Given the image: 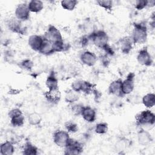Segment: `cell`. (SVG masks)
I'll return each instance as SVG.
<instances>
[{
  "label": "cell",
  "mask_w": 155,
  "mask_h": 155,
  "mask_svg": "<svg viewBox=\"0 0 155 155\" xmlns=\"http://www.w3.org/2000/svg\"><path fill=\"white\" fill-rule=\"evenodd\" d=\"M131 38L133 44H141L147 41L148 33L146 24L143 22L134 24Z\"/></svg>",
  "instance_id": "cell-1"
},
{
  "label": "cell",
  "mask_w": 155,
  "mask_h": 155,
  "mask_svg": "<svg viewBox=\"0 0 155 155\" xmlns=\"http://www.w3.org/2000/svg\"><path fill=\"white\" fill-rule=\"evenodd\" d=\"M88 35L90 39L93 44L99 48L102 49L104 47L108 44V36L107 33L104 30H95Z\"/></svg>",
  "instance_id": "cell-2"
},
{
  "label": "cell",
  "mask_w": 155,
  "mask_h": 155,
  "mask_svg": "<svg viewBox=\"0 0 155 155\" xmlns=\"http://www.w3.org/2000/svg\"><path fill=\"white\" fill-rule=\"evenodd\" d=\"M135 119L139 126L153 125L155 123V115L149 110H143L135 116Z\"/></svg>",
  "instance_id": "cell-3"
},
{
  "label": "cell",
  "mask_w": 155,
  "mask_h": 155,
  "mask_svg": "<svg viewBox=\"0 0 155 155\" xmlns=\"http://www.w3.org/2000/svg\"><path fill=\"white\" fill-rule=\"evenodd\" d=\"M43 36L53 44L64 41L60 31L54 25H50Z\"/></svg>",
  "instance_id": "cell-4"
},
{
  "label": "cell",
  "mask_w": 155,
  "mask_h": 155,
  "mask_svg": "<svg viewBox=\"0 0 155 155\" xmlns=\"http://www.w3.org/2000/svg\"><path fill=\"white\" fill-rule=\"evenodd\" d=\"M64 148V153L65 154H79L83 151L82 143L77 140L71 138H70Z\"/></svg>",
  "instance_id": "cell-5"
},
{
  "label": "cell",
  "mask_w": 155,
  "mask_h": 155,
  "mask_svg": "<svg viewBox=\"0 0 155 155\" xmlns=\"http://www.w3.org/2000/svg\"><path fill=\"white\" fill-rule=\"evenodd\" d=\"M69 133L64 130H56L53 134L54 143L58 147H65L70 139Z\"/></svg>",
  "instance_id": "cell-6"
},
{
  "label": "cell",
  "mask_w": 155,
  "mask_h": 155,
  "mask_svg": "<svg viewBox=\"0 0 155 155\" xmlns=\"http://www.w3.org/2000/svg\"><path fill=\"white\" fill-rule=\"evenodd\" d=\"M137 61L139 64L146 67L151 66L153 64V58L148 50L147 47H145L139 51L137 55Z\"/></svg>",
  "instance_id": "cell-7"
},
{
  "label": "cell",
  "mask_w": 155,
  "mask_h": 155,
  "mask_svg": "<svg viewBox=\"0 0 155 155\" xmlns=\"http://www.w3.org/2000/svg\"><path fill=\"white\" fill-rule=\"evenodd\" d=\"M134 73L130 72L127 76L126 79L122 81V93L124 96L128 95L133 91L134 88Z\"/></svg>",
  "instance_id": "cell-8"
},
{
  "label": "cell",
  "mask_w": 155,
  "mask_h": 155,
  "mask_svg": "<svg viewBox=\"0 0 155 155\" xmlns=\"http://www.w3.org/2000/svg\"><path fill=\"white\" fill-rule=\"evenodd\" d=\"M30 10L28 4L21 3L18 5L15 10V17L21 21H27L30 18Z\"/></svg>",
  "instance_id": "cell-9"
},
{
  "label": "cell",
  "mask_w": 155,
  "mask_h": 155,
  "mask_svg": "<svg viewBox=\"0 0 155 155\" xmlns=\"http://www.w3.org/2000/svg\"><path fill=\"white\" fill-rule=\"evenodd\" d=\"M80 59L83 64L88 67H93L96 64L97 58L94 53L85 50L81 54Z\"/></svg>",
  "instance_id": "cell-10"
},
{
  "label": "cell",
  "mask_w": 155,
  "mask_h": 155,
  "mask_svg": "<svg viewBox=\"0 0 155 155\" xmlns=\"http://www.w3.org/2000/svg\"><path fill=\"white\" fill-rule=\"evenodd\" d=\"M21 21L15 18H10L7 22V26L8 28L12 32L24 35L25 33V30L21 25Z\"/></svg>",
  "instance_id": "cell-11"
},
{
  "label": "cell",
  "mask_w": 155,
  "mask_h": 155,
  "mask_svg": "<svg viewBox=\"0 0 155 155\" xmlns=\"http://www.w3.org/2000/svg\"><path fill=\"white\" fill-rule=\"evenodd\" d=\"M44 41L43 36L37 35H31L28 39V44L30 47L35 51H39Z\"/></svg>",
  "instance_id": "cell-12"
},
{
  "label": "cell",
  "mask_w": 155,
  "mask_h": 155,
  "mask_svg": "<svg viewBox=\"0 0 155 155\" xmlns=\"http://www.w3.org/2000/svg\"><path fill=\"white\" fill-rule=\"evenodd\" d=\"M45 99L51 104H57L61 100V94L58 88L48 90L44 93Z\"/></svg>",
  "instance_id": "cell-13"
},
{
  "label": "cell",
  "mask_w": 155,
  "mask_h": 155,
  "mask_svg": "<svg viewBox=\"0 0 155 155\" xmlns=\"http://www.w3.org/2000/svg\"><path fill=\"white\" fill-rule=\"evenodd\" d=\"M137 140L140 145L147 146L153 141L151 134L143 128H140L137 132Z\"/></svg>",
  "instance_id": "cell-14"
},
{
  "label": "cell",
  "mask_w": 155,
  "mask_h": 155,
  "mask_svg": "<svg viewBox=\"0 0 155 155\" xmlns=\"http://www.w3.org/2000/svg\"><path fill=\"white\" fill-rule=\"evenodd\" d=\"M81 116L86 122L89 123L93 122L96 119V111L90 106H84Z\"/></svg>",
  "instance_id": "cell-15"
},
{
  "label": "cell",
  "mask_w": 155,
  "mask_h": 155,
  "mask_svg": "<svg viewBox=\"0 0 155 155\" xmlns=\"http://www.w3.org/2000/svg\"><path fill=\"white\" fill-rule=\"evenodd\" d=\"M122 80L120 79L111 82L108 87L109 93L118 97H123L124 95L122 93Z\"/></svg>",
  "instance_id": "cell-16"
},
{
  "label": "cell",
  "mask_w": 155,
  "mask_h": 155,
  "mask_svg": "<svg viewBox=\"0 0 155 155\" xmlns=\"http://www.w3.org/2000/svg\"><path fill=\"white\" fill-rule=\"evenodd\" d=\"M121 51L124 54H128L133 48V41L130 36H125L119 41Z\"/></svg>",
  "instance_id": "cell-17"
},
{
  "label": "cell",
  "mask_w": 155,
  "mask_h": 155,
  "mask_svg": "<svg viewBox=\"0 0 155 155\" xmlns=\"http://www.w3.org/2000/svg\"><path fill=\"white\" fill-rule=\"evenodd\" d=\"M43 38H44V41L39 52L46 56L50 55L54 53L55 52L54 51L53 43L51 42L50 41L47 40V39H45L44 36Z\"/></svg>",
  "instance_id": "cell-18"
},
{
  "label": "cell",
  "mask_w": 155,
  "mask_h": 155,
  "mask_svg": "<svg viewBox=\"0 0 155 155\" xmlns=\"http://www.w3.org/2000/svg\"><path fill=\"white\" fill-rule=\"evenodd\" d=\"M15 152L13 143L10 140H7L1 144L0 154L1 155H12Z\"/></svg>",
  "instance_id": "cell-19"
},
{
  "label": "cell",
  "mask_w": 155,
  "mask_h": 155,
  "mask_svg": "<svg viewBox=\"0 0 155 155\" xmlns=\"http://www.w3.org/2000/svg\"><path fill=\"white\" fill-rule=\"evenodd\" d=\"M80 97V94L72 89L68 90L65 92V101L67 103L73 104L79 100Z\"/></svg>",
  "instance_id": "cell-20"
},
{
  "label": "cell",
  "mask_w": 155,
  "mask_h": 155,
  "mask_svg": "<svg viewBox=\"0 0 155 155\" xmlns=\"http://www.w3.org/2000/svg\"><path fill=\"white\" fill-rule=\"evenodd\" d=\"M28 7L30 12L39 13L44 8V4L40 0H31L28 3Z\"/></svg>",
  "instance_id": "cell-21"
},
{
  "label": "cell",
  "mask_w": 155,
  "mask_h": 155,
  "mask_svg": "<svg viewBox=\"0 0 155 155\" xmlns=\"http://www.w3.org/2000/svg\"><path fill=\"white\" fill-rule=\"evenodd\" d=\"M45 85L48 90L58 88V80L56 78L54 72H51L47 78Z\"/></svg>",
  "instance_id": "cell-22"
},
{
  "label": "cell",
  "mask_w": 155,
  "mask_h": 155,
  "mask_svg": "<svg viewBox=\"0 0 155 155\" xmlns=\"http://www.w3.org/2000/svg\"><path fill=\"white\" fill-rule=\"evenodd\" d=\"M142 104L145 107L150 108L155 105V94L154 93H150L144 95L141 100Z\"/></svg>",
  "instance_id": "cell-23"
},
{
  "label": "cell",
  "mask_w": 155,
  "mask_h": 155,
  "mask_svg": "<svg viewBox=\"0 0 155 155\" xmlns=\"http://www.w3.org/2000/svg\"><path fill=\"white\" fill-rule=\"evenodd\" d=\"M38 149L36 146L30 142H27L24 146L22 154L25 155H36L38 154Z\"/></svg>",
  "instance_id": "cell-24"
},
{
  "label": "cell",
  "mask_w": 155,
  "mask_h": 155,
  "mask_svg": "<svg viewBox=\"0 0 155 155\" xmlns=\"http://www.w3.org/2000/svg\"><path fill=\"white\" fill-rule=\"evenodd\" d=\"M24 116L23 114H19L10 117V124L13 127H19L24 124Z\"/></svg>",
  "instance_id": "cell-25"
},
{
  "label": "cell",
  "mask_w": 155,
  "mask_h": 155,
  "mask_svg": "<svg viewBox=\"0 0 155 155\" xmlns=\"http://www.w3.org/2000/svg\"><path fill=\"white\" fill-rule=\"evenodd\" d=\"M41 116L36 112L31 113L28 116V122L31 125H38L41 122Z\"/></svg>",
  "instance_id": "cell-26"
},
{
  "label": "cell",
  "mask_w": 155,
  "mask_h": 155,
  "mask_svg": "<svg viewBox=\"0 0 155 155\" xmlns=\"http://www.w3.org/2000/svg\"><path fill=\"white\" fill-rule=\"evenodd\" d=\"M78 3V2L76 0H63L61 1V5L62 7L64 9L68 11L73 10Z\"/></svg>",
  "instance_id": "cell-27"
},
{
  "label": "cell",
  "mask_w": 155,
  "mask_h": 155,
  "mask_svg": "<svg viewBox=\"0 0 155 155\" xmlns=\"http://www.w3.org/2000/svg\"><path fill=\"white\" fill-rule=\"evenodd\" d=\"M64 127L66 131L69 133H74L78 131V125L76 123L72 120H68L65 122Z\"/></svg>",
  "instance_id": "cell-28"
},
{
  "label": "cell",
  "mask_w": 155,
  "mask_h": 155,
  "mask_svg": "<svg viewBox=\"0 0 155 155\" xmlns=\"http://www.w3.org/2000/svg\"><path fill=\"white\" fill-rule=\"evenodd\" d=\"M108 130V126L106 122L97 123L94 127V131L99 134H104L107 132Z\"/></svg>",
  "instance_id": "cell-29"
},
{
  "label": "cell",
  "mask_w": 155,
  "mask_h": 155,
  "mask_svg": "<svg viewBox=\"0 0 155 155\" xmlns=\"http://www.w3.org/2000/svg\"><path fill=\"white\" fill-rule=\"evenodd\" d=\"M93 91H94L93 84L88 81L82 80L81 91H82L85 94H89L91 92H93Z\"/></svg>",
  "instance_id": "cell-30"
},
{
  "label": "cell",
  "mask_w": 155,
  "mask_h": 155,
  "mask_svg": "<svg viewBox=\"0 0 155 155\" xmlns=\"http://www.w3.org/2000/svg\"><path fill=\"white\" fill-rule=\"evenodd\" d=\"M97 4L107 11L111 12L113 8V2L110 0H99L96 1Z\"/></svg>",
  "instance_id": "cell-31"
},
{
  "label": "cell",
  "mask_w": 155,
  "mask_h": 155,
  "mask_svg": "<svg viewBox=\"0 0 155 155\" xmlns=\"http://www.w3.org/2000/svg\"><path fill=\"white\" fill-rule=\"evenodd\" d=\"M19 66L24 70L29 71L32 69V68L33 67V62L30 59H26L22 61L19 63Z\"/></svg>",
  "instance_id": "cell-32"
},
{
  "label": "cell",
  "mask_w": 155,
  "mask_h": 155,
  "mask_svg": "<svg viewBox=\"0 0 155 155\" xmlns=\"http://www.w3.org/2000/svg\"><path fill=\"white\" fill-rule=\"evenodd\" d=\"M128 140L127 139H121L116 143V148L119 151H124L129 146Z\"/></svg>",
  "instance_id": "cell-33"
},
{
  "label": "cell",
  "mask_w": 155,
  "mask_h": 155,
  "mask_svg": "<svg viewBox=\"0 0 155 155\" xmlns=\"http://www.w3.org/2000/svg\"><path fill=\"white\" fill-rule=\"evenodd\" d=\"M84 107V105L81 104H76L71 106V110L74 115L79 116L81 114V112L82 110V108Z\"/></svg>",
  "instance_id": "cell-34"
},
{
  "label": "cell",
  "mask_w": 155,
  "mask_h": 155,
  "mask_svg": "<svg viewBox=\"0 0 155 155\" xmlns=\"http://www.w3.org/2000/svg\"><path fill=\"white\" fill-rule=\"evenodd\" d=\"M148 1L147 0H138L136 1L135 8L138 10H141L148 7Z\"/></svg>",
  "instance_id": "cell-35"
},
{
  "label": "cell",
  "mask_w": 155,
  "mask_h": 155,
  "mask_svg": "<svg viewBox=\"0 0 155 155\" xmlns=\"http://www.w3.org/2000/svg\"><path fill=\"white\" fill-rule=\"evenodd\" d=\"M82 80H76L74 81L71 84V89L80 93L81 91V88H82Z\"/></svg>",
  "instance_id": "cell-36"
},
{
  "label": "cell",
  "mask_w": 155,
  "mask_h": 155,
  "mask_svg": "<svg viewBox=\"0 0 155 155\" xmlns=\"http://www.w3.org/2000/svg\"><path fill=\"white\" fill-rule=\"evenodd\" d=\"M90 41L89 35H84L82 36L79 39V44L82 47H85L88 45L89 41Z\"/></svg>",
  "instance_id": "cell-37"
},
{
  "label": "cell",
  "mask_w": 155,
  "mask_h": 155,
  "mask_svg": "<svg viewBox=\"0 0 155 155\" xmlns=\"http://www.w3.org/2000/svg\"><path fill=\"white\" fill-rule=\"evenodd\" d=\"M128 101L130 103L136 104H139L140 102V100L139 99V96L136 94V95L129 96L128 97Z\"/></svg>",
  "instance_id": "cell-38"
}]
</instances>
